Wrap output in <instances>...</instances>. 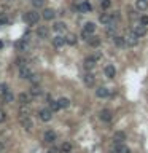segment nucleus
I'll use <instances>...</instances> for the list:
<instances>
[{"instance_id":"ea45409f","label":"nucleus","mask_w":148,"mask_h":153,"mask_svg":"<svg viewBox=\"0 0 148 153\" xmlns=\"http://www.w3.org/2000/svg\"><path fill=\"white\" fill-rule=\"evenodd\" d=\"M5 120H7V113H5L3 110L0 109V124H2V123H3Z\"/></svg>"},{"instance_id":"2f4dec72","label":"nucleus","mask_w":148,"mask_h":153,"mask_svg":"<svg viewBox=\"0 0 148 153\" xmlns=\"http://www.w3.org/2000/svg\"><path fill=\"white\" fill-rule=\"evenodd\" d=\"M66 43H69V45H76V35H73V34H69L66 37Z\"/></svg>"},{"instance_id":"4c0bfd02","label":"nucleus","mask_w":148,"mask_h":153,"mask_svg":"<svg viewBox=\"0 0 148 153\" xmlns=\"http://www.w3.org/2000/svg\"><path fill=\"white\" fill-rule=\"evenodd\" d=\"M112 19H113V22H118V21L121 19L120 11H113V13H112Z\"/></svg>"},{"instance_id":"473e14b6","label":"nucleus","mask_w":148,"mask_h":153,"mask_svg":"<svg viewBox=\"0 0 148 153\" xmlns=\"http://www.w3.org/2000/svg\"><path fill=\"white\" fill-rule=\"evenodd\" d=\"M57 102H59V105H61V109H67V107L70 105V101L67 97H61Z\"/></svg>"},{"instance_id":"20e7f679","label":"nucleus","mask_w":148,"mask_h":153,"mask_svg":"<svg viewBox=\"0 0 148 153\" xmlns=\"http://www.w3.org/2000/svg\"><path fill=\"white\" fill-rule=\"evenodd\" d=\"M110 153H131V148L124 143H116L115 142L110 148Z\"/></svg>"},{"instance_id":"bb28decb","label":"nucleus","mask_w":148,"mask_h":153,"mask_svg":"<svg viewBox=\"0 0 148 153\" xmlns=\"http://www.w3.org/2000/svg\"><path fill=\"white\" fill-rule=\"evenodd\" d=\"M83 31L88 32L89 35H94V32H96V24L94 22H86L84 26H83Z\"/></svg>"},{"instance_id":"f03ea898","label":"nucleus","mask_w":148,"mask_h":153,"mask_svg":"<svg viewBox=\"0 0 148 153\" xmlns=\"http://www.w3.org/2000/svg\"><path fill=\"white\" fill-rule=\"evenodd\" d=\"M19 123H21V126H22L26 131H29V133L34 129V121H32V118L29 116V113L21 112V115H19Z\"/></svg>"},{"instance_id":"58836bf2","label":"nucleus","mask_w":148,"mask_h":153,"mask_svg":"<svg viewBox=\"0 0 148 153\" xmlns=\"http://www.w3.org/2000/svg\"><path fill=\"white\" fill-rule=\"evenodd\" d=\"M140 24H142V26H145V27L148 26V16H147V14H143V16L140 18Z\"/></svg>"},{"instance_id":"f8f14e48","label":"nucleus","mask_w":148,"mask_h":153,"mask_svg":"<svg viewBox=\"0 0 148 153\" xmlns=\"http://www.w3.org/2000/svg\"><path fill=\"white\" fill-rule=\"evenodd\" d=\"M124 38H126V45H128V46H137V43H139V37L134 34V32L128 34Z\"/></svg>"},{"instance_id":"9d476101","label":"nucleus","mask_w":148,"mask_h":153,"mask_svg":"<svg viewBox=\"0 0 148 153\" xmlns=\"http://www.w3.org/2000/svg\"><path fill=\"white\" fill-rule=\"evenodd\" d=\"M83 83H84L86 86H94L96 85V77H94V73L86 72V73L83 75Z\"/></svg>"},{"instance_id":"cd10ccee","label":"nucleus","mask_w":148,"mask_h":153,"mask_svg":"<svg viewBox=\"0 0 148 153\" xmlns=\"http://www.w3.org/2000/svg\"><path fill=\"white\" fill-rule=\"evenodd\" d=\"M135 7H137V10L145 11L148 8V0H137V2H135Z\"/></svg>"},{"instance_id":"79ce46f5","label":"nucleus","mask_w":148,"mask_h":153,"mask_svg":"<svg viewBox=\"0 0 148 153\" xmlns=\"http://www.w3.org/2000/svg\"><path fill=\"white\" fill-rule=\"evenodd\" d=\"M0 91H2V92L10 91V89H8V85H7V83H2V85H0Z\"/></svg>"},{"instance_id":"f257e3e1","label":"nucleus","mask_w":148,"mask_h":153,"mask_svg":"<svg viewBox=\"0 0 148 153\" xmlns=\"http://www.w3.org/2000/svg\"><path fill=\"white\" fill-rule=\"evenodd\" d=\"M22 19H24V22L29 24V26H35V24H38V21H40V13L35 11V10L26 11L24 16H22Z\"/></svg>"},{"instance_id":"c85d7f7f","label":"nucleus","mask_w":148,"mask_h":153,"mask_svg":"<svg viewBox=\"0 0 148 153\" xmlns=\"http://www.w3.org/2000/svg\"><path fill=\"white\" fill-rule=\"evenodd\" d=\"M53 31L57 32V34H61V32L66 31V24H64V22H54V26H53Z\"/></svg>"},{"instance_id":"f3484780","label":"nucleus","mask_w":148,"mask_h":153,"mask_svg":"<svg viewBox=\"0 0 148 153\" xmlns=\"http://www.w3.org/2000/svg\"><path fill=\"white\" fill-rule=\"evenodd\" d=\"M96 96H97V97H100V99H105V97L110 96V89L105 88V86H100V88L96 89Z\"/></svg>"},{"instance_id":"c03bdc74","label":"nucleus","mask_w":148,"mask_h":153,"mask_svg":"<svg viewBox=\"0 0 148 153\" xmlns=\"http://www.w3.org/2000/svg\"><path fill=\"white\" fill-rule=\"evenodd\" d=\"M93 58L96 59V61H99V59L102 58V53H99V51H96V53H94V54H93Z\"/></svg>"},{"instance_id":"7ed1b4c3","label":"nucleus","mask_w":148,"mask_h":153,"mask_svg":"<svg viewBox=\"0 0 148 153\" xmlns=\"http://www.w3.org/2000/svg\"><path fill=\"white\" fill-rule=\"evenodd\" d=\"M34 75H35L34 70H32L29 65H26V67H21V69H19V77H21L22 80H29V82H30Z\"/></svg>"},{"instance_id":"f704fd0d","label":"nucleus","mask_w":148,"mask_h":153,"mask_svg":"<svg viewBox=\"0 0 148 153\" xmlns=\"http://www.w3.org/2000/svg\"><path fill=\"white\" fill-rule=\"evenodd\" d=\"M100 7H102V10L107 11L108 8L112 7V2H110V0H102V2H100Z\"/></svg>"},{"instance_id":"aec40b11","label":"nucleus","mask_w":148,"mask_h":153,"mask_svg":"<svg viewBox=\"0 0 148 153\" xmlns=\"http://www.w3.org/2000/svg\"><path fill=\"white\" fill-rule=\"evenodd\" d=\"M118 22H110L107 26V29H105V32H107V35H110L112 38L115 37V35H116V29H118V26H116Z\"/></svg>"},{"instance_id":"6ab92c4d","label":"nucleus","mask_w":148,"mask_h":153,"mask_svg":"<svg viewBox=\"0 0 148 153\" xmlns=\"http://www.w3.org/2000/svg\"><path fill=\"white\" fill-rule=\"evenodd\" d=\"M132 32H134V34L140 38V37H143V35H147V27H145V26H142V24H139V26H134Z\"/></svg>"},{"instance_id":"9b49d317","label":"nucleus","mask_w":148,"mask_h":153,"mask_svg":"<svg viewBox=\"0 0 148 153\" xmlns=\"http://www.w3.org/2000/svg\"><path fill=\"white\" fill-rule=\"evenodd\" d=\"M76 10L80 11V13H89L91 10H93V7H91L89 2H86V0H83V2H80L78 5H76Z\"/></svg>"},{"instance_id":"a19ab883","label":"nucleus","mask_w":148,"mask_h":153,"mask_svg":"<svg viewBox=\"0 0 148 153\" xmlns=\"http://www.w3.org/2000/svg\"><path fill=\"white\" fill-rule=\"evenodd\" d=\"M46 153H61V148H57V147H51Z\"/></svg>"},{"instance_id":"7c9ffc66","label":"nucleus","mask_w":148,"mask_h":153,"mask_svg":"<svg viewBox=\"0 0 148 153\" xmlns=\"http://www.w3.org/2000/svg\"><path fill=\"white\" fill-rule=\"evenodd\" d=\"M72 148H73V145L70 142H64L61 145V152L62 153H70V152H72Z\"/></svg>"},{"instance_id":"a878e982","label":"nucleus","mask_w":148,"mask_h":153,"mask_svg":"<svg viewBox=\"0 0 148 153\" xmlns=\"http://www.w3.org/2000/svg\"><path fill=\"white\" fill-rule=\"evenodd\" d=\"M88 45H89V46H93V48H97L100 45V38L97 37V35H91V37L88 38Z\"/></svg>"},{"instance_id":"1a4fd4ad","label":"nucleus","mask_w":148,"mask_h":153,"mask_svg":"<svg viewBox=\"0 0 148 153\" xmlns=\"http://www.w3.org/2000/svg\"><path fill=\"white\" fill-rule=\"evenodd\" d=\"M18 101H19V104H21L22 107H24V105H29V104L32 102V96L29 94V92H21V94L18 96Z\"/></svg>"},{"instance_id":"b1692460","label":"nucleus","mask_w":148,"mask_h":153,"mask_svg":"<svg viewBox=\"0 0 148 153\" xmlns=\"http://www.w3.org/2000/svg\"><path fill=\"white\" fill-rule=\"evenodd\" d=\"M113 140L116 143H124V140H126V134L123 133V131H116L113 136Z\"/></svg>"},{"instance_id":"a18cd8bd","label":"nucleus","mask_w":148,"mask_h":153,"mask_svg":"<svg viewBox=\"0 0 148 153\" xmlns=\"http://www.w3.org/2000/svg\"><path fill=\"white\" fill-rule=\"evenodd\" d=\"M3 148H5V145H3V142H0V153L3 152Z\"/></svg>"},{"instance_id":"0eeeda50","label":"nucleus","mask_w":148,"mask_h":153,"mask_svg":"<svg viewBox=\"0 0 148 153\" xmlns=\"http://www.w3.org/2000/svg\"><path fill=\"white\" fill-rule=\"evenodd\" d=\"M56 139H57V136H56V133L53 129L45 131V134H43V142L45 143H54Z\"/></svg>"},{"instance_id":"72a5a7b5","label":"nucleus","mask_w":148,"mask_h":153,"mask_svg":"<svg viewBox=\"0 0 148 153\" xmlns=\"http://www.w3.org/2000/svg\"><path fill=\"white\" fill-rule=\"evenodd\" d=\"M14 62H16V65H18L19 69H21V67H26V65H27V59H26V58H18Z\"/></svg>"},{"instance_id":"dca6fc26","label":"nucleus","mask_w":148,"mask_h":153,"mask_svg":"<svg viewBox=\"0 0 148 153\" xmlns=\"http://www.w3.org/2000/svg\"><path fill=\"white\" fill-rule=\"evenodd\" d=\"M103 72H105V77H107V78H115V75H116V69H115V65H113V64L105 65Z\"/></svg>"},{"instance_id":"4468645a","label":"nucleus","mask_w":148,"mask_h":153,"mask_svg":"<svg viewBox=\"0 0 148 153\" xmlns=\"http://www.w3.org/2000/svg\"><path fill=\"white\" fill-rule=\"evenodd\" d=\"M14 48H16L18 51H27L29 40H27V38H21V40H18L16 43H14Z\"/></svg>"},{"instance_id":"4be33fe9","label":"nucleus","mask_w":148,"mask_h":153,"mask_svg":"<svg viewBox=\"0 0 148 153\" xmlns=\"http://www.w3.org/2000/svg\"><path fill=\"white\" fill-rule=\"evenodd\" d=\"M99 21L102 24H105V26H108L110 22H113V19H112V13H102L99 16Z\"/></svg>"},{"instance_id":"a211bd4d","label":"nucleus","mask_w":148,"mask_h":153,"mask_svg":"<svg viewBox=\"0 0 148 153\" xmlns=\"http://www.w3.org/2000/svg\"><path fill=\"white\" fill-rule=\"evenodd\" d=\"M113 43L116 48H126L128 45H126V38L121 37V35H115L113 37Z\"/></svg>"},{"instance_id":"412c9836","label":"nucleus","mask_w":148,"mask_h":153,"mask_svg":"<svg viewBox=\"0 0 148 153\" xmlns=\"http://www.w3.org/2000/svg\"><path fill=\"white\" fill-rule=\"evenodd\" d=\"M53 45H54L56 48H62L64 45H66V37H62V35H56V37L53 38Z\"/></svg>"},{"instance_id":"5701e85b","label":"nucleus","mask_w":148,"mask_h":153,"mask_svg":"<svg viewBox=\"0 0 148 153\" xmlns=\"http://www.w3.org/2000/svg\"><path fill=\"white\" fill-rule=\"evenodd\" d=\"M2 101L5 102V104H11V102L14 101V94L11 91H7V92H2Z\"/></svg>"},{"instance_id":"393cba45","label":"nucleus","mask_w":148,"mask_h":153,"mask_svg":"<svg viewBox=\"0 0 148 153\" xmlns=\"http://www.w3.org/2000/svg\"><path fill=\"white\" fill-rule=\"evenodd\" d=\"M29 94H30L32 97H40V96L43 94V91H41V88H40V86L34 85V86L30 88V91H29Z\"/></svg>"},{"instance_id":"39448f33","label":"nucleus","mask_w":148,"mask_h":153,"mask_svg":"<svg viewBox=\"0 0 148 153\" xmlns=\"http://www.w3.org/2000/svg\"><path fill=\"white\" fill-rule=\"evenodd\" d=\"M38 118H40L41 121L48 123V121H51V118H53V112L49 109H40L38 110Z\"/></svg>"},{"instance_id":"49530a36","label":"nucleus","mask_w":148,"mask_h":153,"mask_svg":"<svg viewBox=\"0 0 148 153\" xmlns=\"http://www.w3.org/2000/svg\"><path fill=\"white\" fill-rule=\"evenodd\" d=\"M2 48H3V41H0V50H2Z\"/></svg>"},{"instance_id":"c756f323","label":"nucleus","mask_w":148,"mask_h":153,"mask_svg":"<svg viewBox=\"0 0 148 153\" xmlns=\"http://www.w3.org/2000/svg\"><path fill=\"white\" fill-rule=\"evenodd\" d=\"M49 110H51V112H59V110H61L59 102H57V101H53V99H49Z\"/></svg>"},{"instance_id":"423d86ee","label":"nucleus","mask_w":148,"mask_h":153,"mask_svg":"<svg viewBox=\"0 0 148 153\" xmlns=\"http://www.w3.org/2000/svg\"><path fill=\"white\" fill-rule=\"evenodd\" d=\"M96 64H97V61L93 58V56H88L84 61H83V67H84V70H88V72H91L94 67H96Z\"/></svg>"},{"instance_id":"c9c22d12","label":"nucleus","mask_w":148,"mask_h":153,"mask_svg":"<svg viewBox=\"0 0 148 153\" xmlns=\"http://www.w3.org/2000/svg\"><path fill=\"white\" fill-rule=\"evenodd\" d=\"M32 5H34V8H43L45 0H32Z\"/></svg>"},{"instance_id":"37998d69","label":"nucleus","mask_w":148,"mask_h":153,"mask_svg":"<svg viewBox=\"0 0 148 153\" xmlns=\"http://www.w3.org/2000/svg\"><path fill=\"white\" fill-rule=\"evenodd\" d=\"M89 37H91V35H89V34H88V32L81 31V38H83V40H86V41H88V38H89Z\"/></svg>"},{"instance_id":"e433bc0d","label":"nucleus","mask_w":148,"mask_h":153,"mask_svg":"<svg viewBox=\"0 0 148 153\" xmlns=\"http://www.w3.org/2000/svg\"><path fill=\"white\" fill-rule=\"evenodd\" d=\"M10 22V18L7 14H0V26H5V24Z\"/></svg>"},{"instance_id":"6e6552de","label":"nucleus","mask_w":148,"mask_h":153,"mask_svg":"<svg viewBox=\"0 0 148 153\" xmlns=\"http://www.w3.org/2000/svg\"><path fill=\"white\" fill-rule=\"evenodd\" d=\"M37 37L41 38V40L48 38L49 37V27L48 26H38L37 27Z\"/></svg>"},{"instance_id":"2eb2a0df","label":"nucleus","mask_w":148,"mask_h":153,"mask_svg":"<svg viewBox=\"0 0 148 153\" xmlns=\"http://www.w3.org/2000/svg\"><path fill=\"white\" fill-rule=\"evenodd\" d=\"M41 18H43L45 21H53L56 18V11L53 10V8H45L43 13H41Z\"/></svg>"},{"instance_id":"ddd939ff","label":"nucleus","mask_w":148,"mask_h":153,"mask_svg":"<svg viewBox=\"0 0 148 153\" xmlns=\"http://www.w3.org/2000/svg\"><path fill=\"white\" fill-rule=\"evenodd\" d=\"M99 118L102 120L103 123H110V121H112V118H113V115H112V112H110L108 109H103V110H100Z\"/></svg>"}]
</instances>
